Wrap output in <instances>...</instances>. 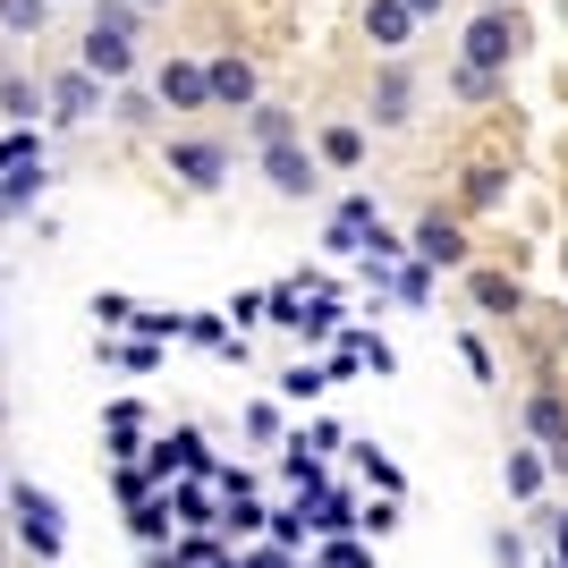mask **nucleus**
<instances>
[{
    "label": "nucleus",
    "instance_id": "nucleus-18",
    "mask_svg": "<svg viewBox=\"0 0 568 568\" xmlns=\"http://www.w3.org/2000/svg\"><path fill=\"white\" fill-rule=\"evenodd\" d=\"M34 187H43V162L9 170V187H0V221H9V213H26V204H34Z\"/></svg>",
    "mask_w": 568,
    "mask_h": 568
},
{
    "label": "nucleus",
    "instance_id": "nucleus-24",
    "mask_svg": "<svg viewBox=\"0 0 568 568\" xmlns=\"http://www.w3.org/2000/svg\"><path fill=\"white\" fill-rule=\"evenodd\" d=\"M390 288H399L407 306H425V297H433V272H425V263H399V272H390Z\"/></svg>",
    "mask_w": 568,
    "mask_h": 568
},
{
    "label": "nucleus",
    "instance_id": "nucleus-8",
    "mask_svg": "<svg viewBox=\"0 0 568 568\" xmlns=\"http://www.w3.org/2000/svg\"><path fill=\"white\" fill-rule=\"evenodd\" d=\"M153 94H162L170 111H204V102H213V77L195 69V60H162V77H153Z\"/></svg>",
    "mask_w": 568,
    "mask_h": 568
},
{
    "label": "nucleus",
    "instance_id": "nucleus-25",
    "mask_svg": "<svg viewBox=\"0 0 568 568\" xmlns=\"http://www.w3.org/2000/svg\"><path fill=\"white\" fill-rule=\"evenodd\" d=\"M450 85H458V102H493V94H500V77L467 69V60H458V77H450Z\"/></svg>",
    "mask_w": 568,
    "mask_h": 568
},
{
    "label": "nucleus",
    "instance_id": "nucleus-35",
    "mask_svg": "<svg viewBox=\"0 0 568 568\" xmlns=\"http://www.w3.org/2000/svg\"><path fill=\"white\" fill-rule=\"evenodd\" d=\"M407 9H416V18H442V0H407Z\"/></svg>",
    "mask_w": 568,
    "mask_h": 568
},
{
    "label": "nucleus",
    "instance_id": "nucleus-27",
    "mask_svg": "<svg viewBox=\"0 0 568 568\" xmlns=\"http://www.w3.org/2000/svg\"><path fill=\"white\" fill-rule=\"evenodd\" d=\"M246 433H255V442H281V407L255 399V407H246Z\"/></svg>",
    "mask_w": 568,
    "mask_h": 568
},
{
    "label": "nucleus",
    "instance_id": "nucleus-6",
    "mask_svg": "<svg viewBox=\"0 0 568 568\" xmlns=\"http://www.w3.org/2000/svg\"><path fill=\"white\" fill-rule=\"evenodd\" d=\"M416 26H425V18H416L407 0H365V34H374V51H382V60H399Z\"/></svg>",
    "mask_w": 568,
    "mask_h": 568
},
{
    "label": "nucleus",
    "instance_id": "nucleus-33",
    "mask_svg": "<svg viewBox=\"0 0 568 568\" xmlns=\"http://www.w3.org/2000/svg\"><path fill=\"white\" fill-rule=\"evenodd\" d=\"M551 544H560V568H568V509H551Z\"/></svg>",
    "mask_w": 568,
    "mask_h": 568
},
{
    "label": "nucleus",
    "instance_id": "nucleus-36",
    "mask_svg": "<svg viewBox=\"0 0 568 568\" xmlns=\"http://www.w3.org/2000/svg\"><path fill=\"white\" fill-rule=\"evenodd\" d=\"M136 9H162V0H136Z\"/></svg>",
    "mask_w": 568,
    "mask_h": 568
},
{
    "label": "nucleus",
    "instance_id": "nucleus-38",
    "mask_svg": "<svg viewBox=\"0 0 568 568\" xmlns=\"http://www.w3.org/2000/svg\"><path fill=\"white\" fill-rule=\"evenodd\" d=\"M493 9H509V0H493Z\"/></svg>",
    "mask_w": 568,
    "mask_h": 568
},
{
    "label": "nucleus",
    "instance_id": "nucleus-14",
    "mask_svg": "<svg viewBox=\"0 0 568 568\" xmlns=\"http://www.w3.org/2000/svg\"><path fill=\"white\" fill-rule=\"evenodd\" d=\"M500 484H509V500H544V484H551L544 450H509L500 458Z\"/></svg>",
    "mask_w": 568,
    "mask_h": 568
},
{
    "label": "nucleus",
    "instance_id": "nucleus-4",
    "mask_svg": "<svg viewBox=\"0 0 568 568\" xmlns=\"http://www.w3.org/2000/svg\"><path fill=\"white\" fill-rule=\"evenodd\" d=\"M170 179H187L195 195H213L221 179H230V144H213V136H179V144H170Z\"/></svg>",
    "mask_w": 568,
    "mask_h": 568
},
{
    "label": "nucleus",
    "instance_id": "nucleus-1",
    "mask_svg": "<svg viewBox=\"0 0 568 568\" xmlns=\"http://www.w3.org/2000/svg\"><path fill=\"white\" fill-rule=\"evenodd\" d=\"M518 51H526V18H518V9H484V18L467 26V69L500 77Z\"/></svg>",
    "mask_w": 568,
    "mask_h": 568
},
{
    "label": "nucleus",
    "instance_id": "nucleus-2",
    "mask_svg": "<svg viewBox=\"0 0 568 568\" xmlns=\"http://www.w3.org/2000/svg\"><path fill=\"white\" fill-rule=\"evenodd\" d=\"M9 518H18V535H26V551H34V560H60V500H51V493L9 484Z\"/></svg>",
    "mask_w": 568,
    "mask_h": 568
},
{
    "label": "nucleus",
    "instance_id": "nucleus-20",
    "mask_svg": "<svg viewBox=\"0 0 568 568\" xmlns=\"http://www.w3.org/2000/svg\"><path fill=\"white\" fill-rule=\"evenodd\" d=\"M94 26H102V34H136L144 9H136V0H94Z\"/></svg>",
    "mask_w": 568,
    "mask_h": 568
},
{
    "label": "nucleus",
    "instance_id": "nucleus-31",
    "mask_svg": "<svg viewBox=\"0 0 568 568\" xmlns=\"http://www.w3.org/2000/svg\"><path fill=\"white\" fill-rule=\"evenodd\" d=\"M493 560H500V568H526V544H518V535H509V526H500V535H493Z\"/></svg>",
    "mask_w": 568,
    "mask_h": 568
},
{
    "label": "nucleus",
    "instance_id": "nucleus-37",
    "mask_svg": "<svg viewBox=\"0 0 568 568\" xmlns=\"http://www.w3.org/2000/svg\"><path fill=\"white\" fill-rule=\"evenodd\" d=\"M0 500H9V484H0Z\"/></svg>",
    "mask_w": 568,
    "mask_h": 568
},
{
    "label": "nucleus",
    "instance_id": "nucleus-22",
    "mask_svg": "<svg viewBox=\"0 0 568 568\" xmlns=\"http://www.w3.org/2000/svg\"><path fill=\"white\" fill-rule=\"evenodd\" d=\"M43 9L51 0H0V26H9V34H43Z\"/></svg>",
    "mask_w": 568,
    "mask_h": 568
},
{
    "label": "nucleus",
    "instance_id": "nucleus-30",
    "mask_svg": "<svg viewBox=\"0 0 568 568\" xmlns=\"http://www.w3.org/2000/svg\"><path fill=\"white\" fill-rule=\"evenodd\" d=\"M356 526H374V535H390V526H399V500H365V518Z\"/></svg>",
    "mask_w": 568,
    "mask_h": 568
},
{
    "label": "nucleus",
    "instance_id": "nucleus-19",
    "mask_svg": "<svg viewBox=\"0 0 568 568\" xmlns=\"http://www.w3.org/2000/svg\"><path fill=\"white\" fill-rule=\"evenodd\" d=\"M281 390H288V399H323V390H332V365H288Z\"/></svg>",
    "mask_w": 568,
    "mask_h": 568
},
{
    "label": "nucleus",
    "instance_id": "nucleus-34",
    "mask_svg": "<svg viewBox=\"0 0 568 568\" xmlns=\"http://www.w3.org/2000/svg\"><path fill=\"white\" fill-rule=\"evenodd\" d=\"M544 467H551V475L568 484V442H560V450H544Z\"/></svg>",
    "mask_w": 568,
    "mask_h": 568
},
{
    "label": "nucleus",
    "instance_id": "nucleus-5",
    "mask_svg": "<svg viewBox=\"0 0 568 568\" xmlns=\"http://www.w3.org/2000/svg\"><path fill=\"white\" fill-rule=\"evenodd\" d=\"M263 179H272V195H288V204H297V195L323 187V162H314L306 144H272V153H263Z\"/></svg>",
    "mask_w": 568,
    "mask_h": 568
},
{
    "label": "nucleus",
    "instance_id": "nucleus-16",
    "mask_svg": "<svg viewBox=\"0 0 568 568\" xmlns=\"http://www.w3.org/2000/svg\"><path fill=\"white\" fill-rule=\"evenodd\" d=\"M475 281V306L484 314H518V281H509V272H467Z\"/></svg>",
    "mask_w": 568,
    "mask_h": 568
},
{
    "label": "nucleus",
    "instance_id": "nucleus-26",
    "mask_svg": "<svg viewBox=\"0 0 568 568\" xmlns=\"http://www.w3.org/2000/svg\"><path fill=\"white\" fill-rule=\"evenodd\" d=\"M187 339H195V348H230V356H237L230 323H213V314H195V323H187Z\"/></svg>",
    "mask_w": 568,
    "mask_h": 568
},
{
    "label": "nucleus",
    "instance_id": "nucleus-13",
    "mask_svg": "<svg viewBox=\"0 0 568 568\" xmlns=\"http://www.w3.org/2000/svg\"><path fill=\"white\" fill-rule=\"evenodd\" d=\"M246 136H255V153L297 144V111H288V102H255V111H246Z\"/></svg>",
    "mask_w": 568,
    "mask_h": 568
},
{
    "label": "nucleus",
    "instance_id": "nucleus-23",
    "mask_svg": "<svg viewBox=\"0 0 568 568\" xmlns=\"http://www.w3.org/2000/svg\"><path fill=\"white\" fill-rule=\"evenodd\" d=\"M356 467H365V475L382 484V500H399V467H390V458H382L374 442H356Z\"/></svg>",
    "mask_w": 568,
    "mask_h": 568
},
{
    "label": "nucleus",
    "instance_id": "nucleus-28",
    "mask_svg": "<svg viewBox=\"0 0 568 568\" xmlns=\"http://www.w3.org/2000/svg\"><path fill=\"white\" fill-rule=\"evenodd\" d=\"M119 119H128V128H153V94H136V85H119Z\"/></svg>",
    "mask_w": 568,
    "mask_h": 568
},
{
    "label": "nucleus",
    "instance_id": "nucleus-32",
    "mask_svg": "<svg viewBox=\"0 0 568 568\" xmlns=\"http://www.w3.org/2000/svg\"><path fill=\"white\" fill-rule=\"evenodd\" d=\"M237 568H297V560H288L281 544H272V551H246V560H237Z\"/></svg>",
    "mask_w": 568,
    "mask_h": 568
},
{
    "label": "nucleus",
    "instance_id": "nucleus-9",
    "mask_svg": "<svg viewBox=\"0 0 568 568\" xmlns=\"http://www.w3.org/2000/svg\"><path fill=\"white\" fill-rule=\"evenodd\" d=\"M85 77H102V85H128L136 77V51H128V34H85Z\"/></svg>",
    "mask_w": 568,
    "mask_h": 568
},
{
    "label": "nucleus",
    "instance_id": "nucleus-29",
    "mask_svg": "<svg viewBox=\"0 0 568 568\" xmlns=\"http://www.w3.org/2000/svg\"><path fill=\"white\" fill-rule=\"evenodd\" d=\"M297 450H306V458H323V450H339V425H332V416H323V425H306V433H297Z\"/></svg>",
    "mask_w": 568,
    "mask_h": 568
},
{
    "label": "nucleus",
    "instance_id": "nucleus-21",
    "mask_svg": "<svg viewBox=\"0 0 568 568\" xmlns=\"http://www.w3.org/2000/svg\"><path fill=\"white\" fill-rule=\"evenodd\" d=\"M500 179H509L500 162H475V170H467V204H475V213H484V204H500Z\"/></svg>",
    "mask_w": 568,
    "mask_h": 568
},
{
    "label": "nucleus",
    "instance_id": "nucleus-15",
    "mask_svg": "<svg viewBox=\"0 0 568 568\" xmlns=\"http://www.w3.org/2000/svg\"><path fill=\"white\" fill-rule=\"evenodd\" d=\"M314 144H323V162H332V170H356V162H365V128H348V119H332Z\"/></svg>",
    "mask_w": 568,
    "mask_h": 568
},
{
    "label": "nucleus",
    "instance_id": "nucleus-10",
    "mask_svg": "<svg viewBox=\"0 0 568 568\" xmlns=\"http://www.w3.org/2000/svg\"><path fill=\"white\" fill-rule=\"evenodd\" d=\"M204 77H213V102H230V111H255V60L221 51V60H204Z\"/></svg>",
    "mask_w": 568,
    "mask_h": 568
},
{
    "label": "nucleus",
    "instance_id": "nucleus-3",
    "mask_svg": "<svg viewBox=\"0 0 568 568\" xmlns=\"http://www.w3.org/2000/svg\"><path fill=\"white\" fill-rule=\"evenodd\" d=\"M407 255L425 263V272H467V263H475V246H467V230H458V221L425 213V221H416V246H407Z\"/></svg>",
    "mask_w": 568,
    "mask_h": 568
},
{
    "label": "nucleus",
    "instance_id": "nucleus-12",
    "mask_svg": "<svg viewBox=\"0 0 568 568\" xmlns=\"http://www.w3.org/2000/svg\"><path fill=\"white\" fill-rule=\"evenodd\" d=\"M526 433H535L544 450H560V442H568V399L551 390V382L535 390V399H526Z\"/></svg>",
    "mask_w": 568,
    "mask_h": 568
},
{
    "label": "nucleus",
    "instance_id": "nucleus-17",
    "mask_svg": "<svg viewBox=\"0 0 568 568\" xmlns=\"http://www.w3.org/2000/svg\"><path fill=\"white\" fill-rule=\"evenodd\" d=\"M306 526H323V535H348V526H356V500H348V493H323V500L306 509Z\"/></svg>",
    "mask_w": 568,
    "mask_h": 568
},
{
    "label": "nucleus",
    "instance_id": "nucleus-11",
    "mask_svg": "<svg viewBox=\"0 0 568 568\" xmlns=\"http://www.w3.org/2000/svg\"><path fill=\"white\" fill-rule=\"evenodd\" d=\"M94 111H102V77H85V69L51 77V119H94Z\"/></svg>",
    "mask_w": 568,
    "mask_h": 568
},
{
    "label": "nucleus",
    "instance_id": "nucleus-7",
    "mask_svg": "<svg viewBox=\"0 0 568 568\" xmlns=\"http://www.w3.org/2000/svg\"><path fill=\"white\" fill-rule=\"evenodd\" d=\"M407 111H416V77H407V60H382V77H374V128H407Z\"/></svg>",
    "mask_w": 568,
    "mask_h": 568
}]
</instances>
